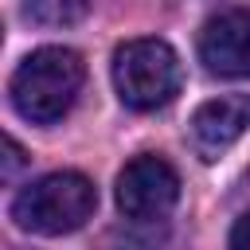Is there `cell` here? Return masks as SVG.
<instances>
[{
    "instance_id": "obj_1",
    "label": "cell",
    "mask_w": 250,
    "mask_h": 250,
    "mask_svg": "<svg viewBox=\"0 0 250 250\" xmlns=\"http://www.w3.org/2000/svg\"><path fill=\"white\" fill-rule=\"evenodd\" d=\"M86 82V62L70 47H39L31 51L8 82L12 109L31 125H55L70 113Z\"/></svg>"
},
{
    "instance_id": "obj_2",
    "label": "cell",
    "mask_w": 250,
    "mask_h": 250,
    "mask_svg": "<svg viewBox=\"0 0 250 250\" xmlns=\"http://www.w3.org/2000/svg\"><path fill=\"white\" fill-rule=\"evenodd\" d=\"M98 207V188L82 172H47L12 199L16 227L31 234H70Z\"/></svg>"
},
{
    "instance_id": "obj_3",
    "label": "cell",
    "mask_w": 250,
    "mask_h": 250,
    "mask_svg": "<svg viewBox=\"0 0 250 250\" xmlns=\"http://www.w3.org/2000/svg\"><path fill=\"white\" fill-rule=\"evenodd\" d=\"M113 86L129 109H160L184 86L180 55L164 39H129L113 51Z\"/></svg>"
},
{
    "instance_id": "obj_4",
    "label": "cell",
    "mask_w": 250,
    "mask_h": 250,
    "mask_svg": "<svg viewBox=\"0 0 250 250\" xmlns=\"http://www.w3.org/2000/svg\"><path fill=\"white\" fill-rule=\"evenodd\" d=\"M180 203V176L164 156H133L117 176V207L133 223H160Z\"/></svg>"
},
{
    "instance_id": "obj_5",
    "label": "cell",
    "mask_w": 250,
    "mask_h": 250,
    "mask_svg": "<svg viewBox=\"0 0 250 250\" xmlns=\"http://www.w3.org/2000/svg\"><path fill=\"white\" fill-rule=\"evenodd\" d=\"M199 62L215 78L250 74V8H230L199 27Z\"/></svg>"
},
{
    "instance_id": "obj_6",
    "label": "cell",
    "mask_w": 250,
    "mask_h": 250,
    "mask_svg": "<svg viewBox=\"0 0 250 250\" xmlns=\"http://www.w3.org/2000/svg\"><path fill=\"white\" fill-rule=\"evenodd\" d=\"M246 129H250V94H223V98L203 102L191 113V137L207 160L230 148Z\"/></svg>"
},
{
    "instance_id": "obj_7",
    "label": "cell",
    "mask_w": 250,
    "mask_h": 250,
    "mask_svg": "<svg viewBox=\"0 0 250 250\" xmlns=\"http://www.w3.org/2000/svg\"><path fill=\"white\" fill-rule=\"evenodd\" d=\"M23 16L43 27H66L86 16V0H23Z\"/></svg>"
},
{
    "instance_id": "obj_8",
    "label": "cell",
    "mask_w": 250,
    "mask_h": 250,
    "mask_svg": "<svg viewBox=\"0 0 250 250\" xmlns=\"http://www.w3.org/2000/svg\"><path fill=\"white\" fill-rule=\"evenodd\" d=\"M230 246H234V250H250V211L234 223V230H230Z\"/></svg>"
},
{
    "instance_id": "obj_9",
    "label": "cell",
    "mask_w": 250,
    "mask_h": 250,
    "mask_svg": "<svg viewBox=\"0 0 250 250\" xmlns=\"http://www.w3.org/2000/svg\"><path fill=\"white\" fill-rule=\"evenodd\" d=\"M4 148H8V160H4V180H12V176H16V168L23 164V148H20L12 137L4 141Z\"/></svg>"
}]
</instances>
